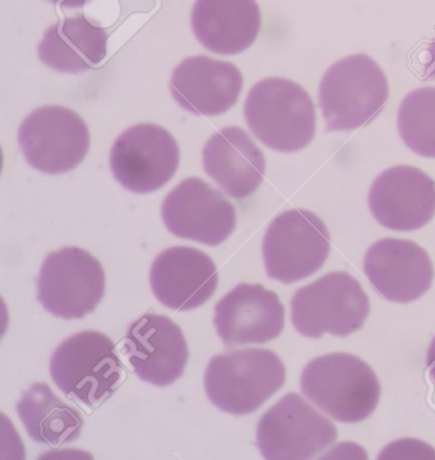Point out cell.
Listing matches in <instances>:
<instances>
[{"instance_id": "obj_14", "label": "cell", "mask_w": 435, "mask_h": 460, "mask_svg": "<svg viewBox=\"0 0 435 460\" xmlns=\"http://www.w3.org/2000/svg\"><path fill=\"white\" fill-rule=\"evenodd\" d=\"M373 217L389 230L410 233L435 215V181L413 166H395L374 180L368 195Z\"/></svg>"}, {"instance_id": "obj_6", "label": "cell", "mask_w": 435, "mask_h": 460, "mask_svg": "<svg viewBox=\"0 0 435 460\" xmlns=\"http://www.w3.org/2000/svg\"><path fill=\"white\" fill-rule=\"evenodd\" d=\"M369 298L360 282L348 272H331L297 289L291 300V320L301 336L325 333L348 337L364 327Z\"/></svg>"}, {"instance_id": "obj_4", "label": "cell", "mask_w": 435, "mask_h": 460, "mask_svg": "<svg viewBox=\"0 0 435 460\" xmlns=\"http://www.w3.org/2000/svg\"><path fill=\"white\" fill-rule=\"evenodd\" d=\"M284 362L270 349H239L215 356L205 374L206 394L222 412L244 416L284 386Z\"/></svg>"}, {"instance_id": "obj_23", "label": "cell", "mask_w": 435, "mask_h": 460, "mask_svg": "<svg viewBox=\"0 0 435 460\" xmlns=\"http://www.w3.org/2000/svg\"><path fill=\"white\" fill-rule=\"evenodd\" d=\"M397 125L407 147L419 156L435 158V87L407 94L398 110Z\"/></svg>"}, {"instance_id": "obj_25", "label": "cell", "mask_w": 435, "mask_h": 460, "mask_svg": "<svg viewBox=\"0 0 435 460\" xmlns=\"http://www.w3.org/2000/svg\"><path fill=\"white\" fill-rule=\"evenodd\" d=\"M427 367L431 380L435 382V337L433 338V341H431V346H429L427 353Z\"/></svg>"}, {"instance_id": "obj_22", "label": "cell", "mask_w": 435, "mask_h": 460, "mask_svg": "<svg viewBox=\"0 0 435 460\" xmlns=\"http://www.w3.org/2000/svg\"><path fill=\"white\" fill-rule=\"evenodd\" d=\"M16 408L27 434L36 443L59 447L81 437L84 417L58 398L48 384H33Z\"/></svg>"}, {"instance_id": "obj_21", "label": "cell", "mask_w": 435, "mask_h": 460, "mask_svg": "<svg viewBox=\"0 0 435 460\" xmlns=\"http://www.w3.org/2000/svg\"><path fill=\"white\" fill-rule=\"evenodd\" d=\"M38 53L40 60L54 71H90L105 59L108 33L84 16L64 18L45 31Z\"/></svg>"}, {"instance_id": "obj_1", "label": "cell", "mask_w": 435, "mask_h": 460, "mask_svg": "<svg viewBox=\"0 0 435 460\" xmlns=\"http://www.w3.org/2000/svg\"><path fill=\"white\" fill-rule=\"evenodd\" d=\"M244 117L252 133L267 147L282 154L306 148L315 136L312 97L286 78H267L249 91Z\"/></svg>"}, {"instance_id": "obj_20", "label": "cell", "mask_w": 435, "mask_h": 460, "mask_svg": "<svg viewBox=\"0 0 435 460\" xmlns=\"http://www.w3.org/2000/svg\"><path fill=\"white\" fill-rule=\"evenodd\" d=\"M191 23L198 41L207 50L240 54L258 38L261 9L255 0H197Z\"/></svg>"}, {"instance_id": "obj_24", "label": "cell", "mask_w": 435, "mask_h": 460, "mask_svg": "<svg viewBox=\"0 0 435 460\" xmlns=\"http://www.w3.org/2000/svg\"><path fill=\"white\" fill-rule=\"evenodd\" d=\"M425 75L428 79H435V39L428 48L427 63H425Z\"/></svg>"}, {"instance_id": "obj_10", "label": "cell", "mask_w": 435, "mask_h": 460, "mask_svg": "<svg viewBox=\"0 0 435 460\" xmlns=\"http://www.w3.org/2000/svg\"><path fill=\"white\" fill-rule=\"evenodd\" d=\"M333 421L297 393L286 394L261 417L257 447L271 460L315 458L336 441Z\"/></svg>"}, {"instance_id": "obj_18", "label": "cell", "mask_w": 435, "mask_h": 460, "mask_svg": "<svg viewBox=\"0 0 435 460\" xmlns=\"http://www.w3.org/2000/svg\"><path fill=\"white\" fill-rule=\"evenodd\" d=\"M169 87L182 109L194 115L218 117L239 100L243 75L233 63L198 55L176 66Z\"/></svg>"}, {"instance_id": "obj_5", "label": "cell", "mask_w": 435, "mask_h": 460, "mask_svg": "<svg viewBox=\"0 0 435 460\" xmlns=\"http://www.w3.org/2000/svg\"><path fill=\"white\" fill-rule=\"evenodd\" d=\"M50 375L67 397L96 407L117 390L124 371L111 338L86 331L58 346L51 356Z\"/></svg>"}, {"instance_id": "obj_15", "label": "cell", "mask_w": 435, "mask_h": 460, "mask_svg": "<svg viewBox=\"0 0 435 460\" xmlns=\"http://www.w3.org/2000/svg\"><path fill=\"white\" fill-rule=\"evenodd\" d=\"M214 323L227 349L263 344L284 331L285 307L275 292L242 283L216 305Z\"/></svg>"}, {"instance_id": "obj_7", "label": "cell", "mask_w": 435, "mask_h": 460, "mask_svg": "<svg viewBox=\"0 0 435 460\" xmlns=\"http://www.w3.org/2000/svg\"><path fill=\"white\" fill-rule=\"evenodd\" d=\"M331 252V234L315 213L290 209L273 219L264 234L270 279L290 285L318 272Z\"/></svg>"}, {"instance_id": "obj_26", "label": "cell", "mask_w": 435, "mask_h": 460, "mask_svg": "<svg viewBox=\"0 0 435 460\" xmlns=\"http://www.w3.org/2000/svg\"><path fill=\"white\" fill-rule=\"evenodd\" d=\"M50 2L63 8H82L88 0H50Z\"/></svg>"}, {"instance_id": "obj_2", "label": "cell", "mask_w": 435, "mask_h": 460, "mask_svg": "<svg viewBox=\"0 0 435 460\" xmlns=\"http://www.w3.org/2000/svg\"><path fill=\"white\" fill-rule=\"evenodd\" d=\"M301 392L336 421L360 422L379 403L380 383L373 368L350 353H330L310 361L300 379Z\"/></svg>"}, {"instance_id": "obj_8", "label": "cell", "mask_w": 435, "mask_h": 460, "mask_svg": "<svg viewBox=\"0 0 435 460\" xmlns=\"http://www.w3.org/2000/svg\"><path fill=\"white\" fill-rule=\"evenodd\" d=\"M105 270L99 259L81 248H63L45 258L38 279V298L48 313L66 320L95 312L105 295Z\"/></svg>"}, {"instance_id": "obj_3", "label": "cell", "mask_w": 435, "mask_h": 460, "mask_svg": "<svg viewBox=\"0 0 435 460\" xmlns=\"http://www.w3.org/2000/svg\"><path fill=\"white\" fill-rule=\"evenodd\" d=\"M388 99L387 77L365 54L350 55L333 64L319 86V106L328 132H349L369 124Z\"/></svg>"}, {"instance_id": "obj_12", "label": "cell", "mask_w": 435, "mask_h": 460, "mask_svg": "<svg viewBox=\"0 0 435 460\" xmlns=\"http://www.w3.org/2000/svg\"><path fill=\"white\" fill-rule=\"evenodd\" d=\"M167 230L181 239L221 245L235 230L233 204L205 180L190 178L167 195L161 207Z\"/></svg>"}, {"instance_id": "obj_16", "label": "cell", "mask_w": 435, "mask_h": 460, "mask_svg": "<svg viewBox=\"0 0 435 460\" xmlns=\"http://www.w3.org/2000/svg\"><path fill=\"white\" fill-rule=\"evenodd\" d=\"M364 272L383 297L398 304L424 296L434 279L428 252L418 243L401 239L374 243L365 254Z\"/></svg>"}, {"instance_id": "obj_19", "label": "cell", "mask_w": 435, "mask_h": 460, "mask_svg": "<svg viewBox=\"0 0 435 460\" xmlns=\"http://www.w3.org/2000/svg\"><path fill=\"white\" fill-rule=\"evenodd\" d=\"M203 169L225 193L243 199L261 187L266 158L242 128H222L203 148Z\"/></svg>"}, {"instance_id": "obj_17", "label": "cell", "mask_w": 435, "mask_h": 460, "mask_svg": "<svg viewBox=\"0 0 435 460\" xmlns=\"http://www.w3.org/2000/svg\"><path fill=\"white\" fill-rule=\"evenodd\" d=\"M152 292L164 306L190 312L202 306L218 286V267L206 252L188 246L164 250L151 267Z\"/></svg>"}, {"instance_id": "obj_11", "label": "cell", "mask_w": 435, "mask_h": 460, "mask_svg": "<svg viewBox=\"0 0 435 460\" xmlns=\"http://www.w3.org/2000/svg\"><path fill=\"white\" fill-rule=\"evenodd\" d=\"M178 143L163 127L138 124L118 137L111 151V169L115 180L137 194L156 191L178 170Z\"/></svg>"}, {"instance_id": "obj_9", "label": "cell", "mask_w": 435, "mask_h": 460, "mask_svg": "<svg viewBox=\"0 0 435 460\" xmlns=\"http://www.w3.org/2000/svg\"><path fill=\"white\" fill-rule=\"evenodd\" d=\"M18 143L30 166L48 175H59L84 160L90 149V130L71 109L44 106L24 119Z\"/></svg>"}, {"instance_id": "obj_13", "label": "cell", "mask_w": 435, "mask_h": 460, "mask_svg": "<svg viewBox=\"0 0 435 460\" xmlns=\"http://www.w3.org/2000/svg\"><path fill=\"white\" fill-rule=\"evenodd\" d=\"M124 352L137 376L156 386L181 379L190 358L181 327L167 316L152 313L129 325Z\"/></svg>"}]
</instances>
